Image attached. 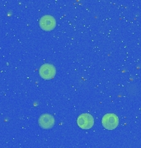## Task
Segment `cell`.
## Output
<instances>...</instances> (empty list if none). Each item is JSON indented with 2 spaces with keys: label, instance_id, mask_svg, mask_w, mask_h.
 I'll return each mask as SVG.
<instances>
[{
  "label": "cell",
  "instance_id": "1",
  "mask_svg": "<svg viewBox=\"0 0 141 148\" xmlns=\"http://www.w3.org/2000/svg\"><path fill=\"white\" fill-rule=\"evenodd\" d=\"M102 125L107 130H113L119 125V119L115 114H106L102 118Z\"/></svg>",
  "mask_w": 141,
  "mask_h": 148
},
{
  "label": "cell",
  "instance_id": "2",
  "mask_svg": "<svg viewBox=\"0 0 141 148\" xmlns=\"http://www.w3.org/2000/svg\"><path fill=\"white\" fill-rule=\"evenodd\" d=\"M39 74L42 79L51 80L56 74V69L53 64H45L41 66L39 69Z\"/></svg>",
  "mask_w": 141,
  "mask_h": 148
},
{
  "label": "cell",
  "instance_id": "3",
  "mask_svg": "<svg viewBox=\"0 0 141 148\" xmlns=\"http://www.w3.org/2000/svg\"><path fill=\"white\" fill-rule=\"evenodd\" d=\"M40 27L45 32H50L56 27V21L55 17L50 15H45L40 19Z\"/></svg>",
  "mask_w": 141,
  "mask_h": 148
},
{
  "label": "cell",
  "instance_id": "4",
  "mask_svg": "<svg viewBox=\"0 0 141 148\" xmlns=\"http://www.w3.org/2000/svg\"><path fill=\"white\" fill-rule=\"evenodd\" d=\"M77 123H78V127L80 128L87 130L93 127L94 124V119L90 114L84 113L78 116Z\"/></svg>",
  "mask_w": 141,
  "mask_h": 148
},
{
  "label": "cell",
  "instance_id": "5",
  "mask_svg": "<svg viewBox=\"0 0 141 148\" xmlns=\"http://www.w3.org/2000/svg\"><path fill=\"white\" fill-rule=\"evenodd\" d=\"M38 123L43 129H50L55 125V118L50 114H43L39 118Z\"/></svg>",
  "mask_w": 141,
  "mask_h": 148
}]
</instances>
